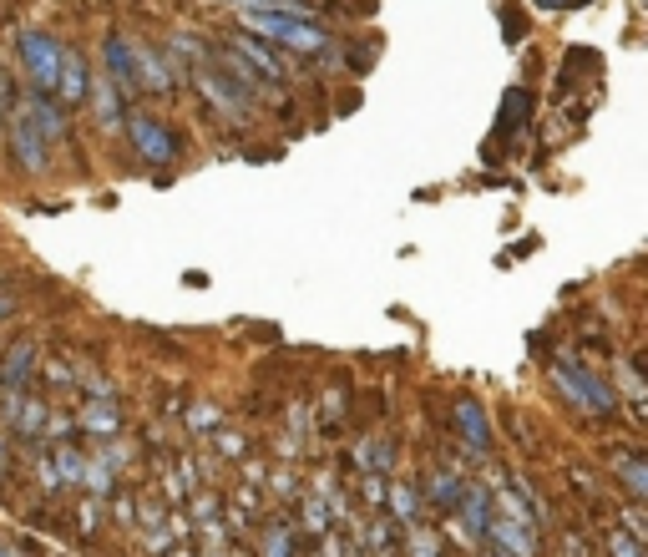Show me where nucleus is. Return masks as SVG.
Masks as SVG:
<instances>
[{
	"label": "nucleus",
	"instance_id": "1",
	"mask_svg": "<svg viewBox=\"0 0 648 557\" xmlns=\"http://www.w3.org/2000/svg\"><path fill=\"white\" fill-rule=\"evenodd\" d=\"M552 385L567 395V406L583 411V416H613V411H618V390H613L593 365H583L578 355L552 360Z\"/></svg>",
	"mask_w": 648,
	"mask_h": 557
},
{
	"label": "nucleus",
	"instance_id": "2",
	"mask_svg": "<svg viewBox=\"0 0 648 557\" xmlns=\"http://www.w3.org/2000/svg\"><path fill=\"white\" fill-rule=\"evenodd\" d=\"M243 31H249V36H264L269 46L299 51V56H319V51L335 46L319 26H309V21H299V16H279V11H249V16H243Z\"/></svg>",
	"mask_w": 648,
	"mask_h": 557
},
{
	"label": "nucleus",
	"instance_id": "3",
	"mask_svg": "<svg viewBox=\"0 0 648 557\" xmlns=\"http://www.w3.org/2000/svg\"><path fill=\"white\" fill-rule=\"evenodd\" d=\"M21 61H26V76H31V87L51 97L56 87V66H61V46L46 36V31H21Z\"/></svg>",
	"mask_w": 648,
	"mask_h": 557
},
{
	"label": "nucleus",
	"instance_id": "4",
	"mask_svg": "<svg viewBox=\"0 0 648 557\" xmlns=\"http://www.w3.org/2000/svg\"><path fill=\"white\" fill-rule=\"evenodd\" d=\"M127 137H132V147L147 157L152 168H173V163H178V137L162 127L157 117H142V112L127 117Z\"/></svg>",
	"mask_w": 648,
	"mask_h": 557
},
{
	"label": "nucleus",
	"instance_id": "5",
	"mask_svg": "<svg viewBox=\"0 0 648 557\" xmlns=\"http://www.w3.org/2000/svg\"><path fill=\"white\" fill-rule=\"evenodd\" d=\"M6 112H11V152H16V163H21L26 173H41V168L51 163L46 137L36 132V122L26 117V107H21V102H11Z\"/></svg>",
	"mask_w": 648,
	"mask_h": 557
},
{
	"label": "nucleus",
	"instance_id": "6",
	"mask_svg": "<svg viewBox=\"0 0 648 557\" xmlns=\"http://www.w3.org/2000/svg\"><path fill=\"white\" fill-rule=\"evenodd\" d=\"M132 76H137V92H152V97L173 92V61L147 41H132Z\"/></svg>",
	"mask_w": 648,
	"mask_h": 557
},
{
	"label": "nucleus",
	"instance_id": "7",
	"mask_svg": "<svg viewBox=\"0 0 648 557\" xmlns=\"http://www.w3.org/2000/svg\"><path fill=\"white\" fill-rule=\"evenodd\" d=\"M228 46H233L243 61H249V71L259 76V82H269V87H279V82H284V56H279L264 36H249V31H243V36H233Z\"/></svg>",
	"mask_w": 648,
	"mask_h": 557
},
{
	"label": "nucleus",
	"instance_id": "8",
	"mask_svg": "<svg viewBox=\"0 0 648 557\" xmlns=\"http://www.w3.org/2000/svg\"><path fill=\"white\" fill-rule=\"evenodd\" d=\"M76 426L87 431V436H97V441H107V436H122V426H127V411H122V401H117V395H102V401H81V411H76Z\"/></svg>",
	"mask_w": 648,
	"mask_h": 557
},
{
	"label": "nucleus",
	"instance_id": "9",
	"mask_svg": "<svg viewBox=\"0 0 648 557\" xmlns=\"http://www.w3.org/2000/svg\"><path fill=\"white\" fill-rule=\"evenodd\" d=\"M451 431L461 436L466 456H486V451H492V421H486V411L476 401H461L451 411Z\"/></svg>",
	"mask_w": 648,
	"mask_h": 557
},
{
	"label": "nucleus",
	"instance_id": "10",
	"mask_svg": "<svg viewBox=\"0 0 648 557\" xmlns=\"http://www.w3.org/2000/svg\"><path fill=\"white\" fill-rule=\"evenodd\" d=\"M102 61H107V82L117 87V97H122V102H132V97H137V76H132V41H127L122 31H112V36H107Z\"/></svg>",
	"mask_w": 648,
	"mask_h": 557
},
{
	"label": "nucleus",
	"instance_id": "11",
	"mask_svg": "<svg viewBox=\"0 0 648 557\" xmlns=\"http://www.w3.org/2000/svg\"><path fill=\"white\" fill-rule=\"evenodd\" d=\"M87 61H81V51H61V66H56V87H51V97L61 102V107H81L87 102Z\"/></svg>",
	"mask_w": 648,
	"mask_h": 557
},
{
	"label": "nucleus",
	"instance_id": "12",
	"mask_svg": "<svg viewBox=\"0 0 648 557\" xmlns=\"http://www.w3.org/2000/svg\"><path fill=\"white\" fill-rule=\"evenodd\" d=\"M193 82H198V92H203L218 112H228V117H238L243 107H249V97H243V92L228 82V76L218 71V61H213V66H198V71H193Z\"/></svg>",
	"mask_w": 648,
	"mask_h": 557
},
{
	"label": "nucleus",
	"instance_id": "13",
	"mask_svg": "<svg viewBox=\"0 0 648 557\" xmlns=\"http://www.w3.org/2000/svg\"><path fill=\"white\" fill-rule=\"evenodd\" d=\"M486 537H492L507 557H537V527H522V522H512L502 512L486 517Z\"/></svg>",
	"mask_w": 648,
	"mask_h": 557
},
{
	"label": "nucleus",
	"instance_id": "14",
	"mask_svg": "<svg viewBox=\"0 0 648 557\" xmlns=\"http://www.w3.org/2000/svg\"><path fill=\"white\" fill-rule=\"evenodd\" d=\"M608 466L623 476V487H628L633 502L648 497V466H643V451H638V446H608Z\"/></svg>",
	"mask_w": 648,
	"mask_h": 557
},
{
	"label": "nucleus",
	"instance_id": "15",
	"mask_svg": "<svg viewBox=\"0 0 648 557\" xmlns=\"http://www.w3.org/2000/svg\"><path fill=\"white\" fill-rule=\"evenodd\" d=\"M385 507H390V522H400V527H416L421 512H426L416 482H395V487H385Z\"/></svg>",
	"mask_w": 648,
	"mask_h": 557
},
{
	"label": "nucleus",
	"instance_id": "16",
	"mask_svg": "<svg viewBox=\"0 0 648 557\" xmlns=\"http://www.w3.org/2000/svg\"><path fill=\"white\" fill-rule=\"evenodd\" d=\"M31 375H36V345L21 340V345H11L6 360H0V385H6V390H26Z\"/></svg>",
	"mask_w": 648,
	"mask_h": 557
},
{
	"label": "nucleus",
	"instance_id": "17",
	"mask_svg": "<svg viewBox=\"0 0 648 557\" xmlns=\"http://www.w3.org/2000/svg\"><path fill=\"white\" fill-rule=\"evenodd\" d=\"M461 487H466V482H461L456 471H431V482H426L421 502H431V507L446 517V512H456V502H461Z\"/></svg>",
	"mask_w": 648,
	"mask_h": 557
},
{
	"label": "nucleus",
	"instance_id": "18",
	"mask_svg": "<svg viewBox=\"0 0 648 557\" xmlns=\"http://www.w3.org/2000/svg\"><path fill=\"white\" fill-rule=\"evenodd\" d=\"M456 517H461L466 532H486V517H492V497H486V487H461Z\"/></svg>",
	"mask_w": 648,
	"mask_h": 557
},
{
	"label": "nucleus",
	"instance_id": "19",
	"mask_svg": "<svg viewBox=\"0 0 648 557\" xmlns=\"http://www.w3.org/2000/svg\"><path fill=\"white\" fill-rule=\"evenodd\" d=\"M527 117H532V97H527L522 87H512V92L502 97V112H497V137L522 132V127H527Z\"/></svg>",
	"mask_w": 648,
	"mask_h": 557
},
{
	"label": "nucleus",
	"instance_id": "20",
	"mask_svg": "<svg viewBox=\"0 0 648 557\" xmlns=\"http://www.w3.org/2000/svg\"><path fill=\"white\" fill-rule=\"evenodd\" d=\"M46 416H51V406H46V401H36V395H21V406H16L11 426H16V436H21V441H41Z\"/></svg>",
	"mask_w": 648,
	"mask_h": 557
},
{
	"label": "nucleus",
	"instance_id": "21",
	"mask_svg": "<svg viewBox=\"0 0 648 557\" xmlns=\"http://www.w3.org/2000/svg\"><path fill=\"white\" fill-rule=\"evenodd\" d=\"M345 406H350V390H345V385H330V390H324V395H319V431H340Z\"/></svg>",
	"mask_w": 648,
	"mask_h": 557
},
{
	"label": "nucleus",
	"instance_id": "22",
	"mask_svg": "<svg viewBox=\"0 0 648 557\" xmlns=\"http://www.w3.org/2000/svg\"><path fill=\"white\" fill-rule=\"evenodd\" d=\"M51 466H56V476H61V487H81V471H87V456H81L76 446H56L51 451Z\"/></svg>",
	"mask_w": 648,
	"mask_h": 557
},
{
	"label": "nucleus",
	"instance_id": "23",
	"mask_svg": "<svg viewBox=\"0 0 648 557\" xmlns=\"http://www.w3.org/2000/svg\"><path fill=\"white\" fill-rule=\"evenodd\" d=\"M87 102H97V112H102L107 127H122V97H117L112 82H97V87L87 92Z\"/></svg>",
	"mask_w": 648,
	"mask_h": 557
},
{
	"label": "nucleus",
	"instance_id": "24",
	"mask_svg": "<svg viewBox=\"0 0 648 557\" xmlns=\"http://www.w3.org/2000/svg\"><path fill=\"white\" fill-rule=\"evenodd\" d=\"M304 527H309L314 537H324V532L335 527V512H330V502H324L319 492H314V497H304Z\"/></svg>",
	"mask_w": 648,
	"mask_h": 557
},
{
	"label": "nucleus",
	"instance_id": "25",
	"mask_svg": "<svg viewBox=\"0 0 648 557\" xmlns=\"http://www.w3.org/2000/svg\"><path fill=\"white\" fill-rule=\"evenodd\" d=\"M405 557H441V542H436V532L431 527H405Z\"/></svg>",
	"mask_w": 648,
	"mask_h": 557
},
{
	"label": "nucleus",
	"instance_id": "26",
	"mask_svg": "<svg viewBox=\"0 0 648 557\" xmlns=\"http://www.w3.org/2000/svg\"><path fill=\"white\" fill-rule=\"evenodd\" d=\"M264 557H299V542H294V532L284 522H274L264 532Z\"/></svg>",
	"mask_w": 648,
	"mask_h": 557
},
{
	"label": "nucleus",
	"instance_id": "27",
	"mask_svg": "<svg viewBox=\"0 0 648 557\" xmlns=\"http://www.w3.org/2000/svg\"><path fill=\"white\" fill-rule=\"evenodd\" d=\"M213 451H218V456H228V461H243V456H249V436L213 426Z\"/></svg>",
	"mask_w": 648,
	"mask_h": 557
},
{
	"label": "nucleus",
	"instance_id": "28",
	"mask_svg": "<svg viewBox=\"0 0 648 557\" xmlns=\"http://www.w3.org/2000/svg\"><path fill=\"white\" fill-rule=\"evenodd\" d=\"M360 537H365V547H370V552H380V557H390V552H395V522H390V517H385V522H375V527H365Z\"/></svg>",
	"mask_w": 648,
	"mask_h": 557
},
{
	"label": "nucleus",
	"instance_id": "29",
	"mask_svg": "<svg viewBox=\"0 0 648 557\" xmlns=\"http://www.w3.org/2000/svg\"><path fill=\"white\" fill-rule=\"evenodd\" d=\"M355 461H360V471H390V446L385 441H365L355 451Z\"/></svg>",
	"mask_w": 648,
	"mask_h": 557
},
{
	"label": "nucleus",
	"instance_id": "30",
	"mask_svg": "<svg viewBox=\"0 0 648 557\" xmlns=\"http://www.w3.org/2000/svg\"><path fill=\"white\" fill-rule=\"evenodd\" d=\"M92 456H97V461H107L112 471H122V466L132 461V446H127V441H112V436H107V441H102V446H97Z\"/></svg>",
	"mask_w": 648,
	"mask_h": 557
},
{
	"label": "nucleus",
	"instance_id": "31",
	"mask_svg": "<svg viewBox=\"0 0 648 557\" xmlns=\"http://www.w3.org/2000/svg\"><path fill=\"white\" fill-rule=\"evenodd\" d=\"M269 492H274L279 502H299V497H304V492H299V476H294V471H274V476H269Z\"/></svg>",
	"mask_w": 648,
	"mask_h": 557
},
{
	"label": "nucleus",
	"instance_id": "32",
	"mask_svg": "<svg viewBox=\"0 0 648 557\" xmlns=\"http://www.w3.org/2000/svg\"><path fill=\"white\" fill-rule=\"evenodd\" d=\"M188 426H193V431H213V426H223V416H218V406L193 401V406H188Z\"/></svg>",
	"mask_w": 648,
	"mask_h": 557
},
{
	"label": "nucleus",
	"instance_id": "33",
	"mask_svg": "<svg viewBox=\"0 0 648 557\" xmlns=\"http://www.w3.org/2000/svg\"><path fill=\"white\" fill-rule=\"evenodd\" d=\"M608 557H643V552H638V542H633L623 527H613V532H608Z\"/></svg>",
	"mask_w": 648,
	"mask_h": 557
},
{
	"label": "nucleus",
	"instance_id": "34",
	"mask_svg": "<svg viewBox=\"0 0 648 557\" xmlns=\"http://www.w3.org/2000/svg\"><path fill=\"white\" fill-rule=\"evenodd\" d=\"M385 487H390V482H385V471H365V487H360V492H365L370 507H385Z\"/></svg>",
	"mask_w": 648,
	"mask_h": 557
},
{
	"label": "nucleus",
	"instance_id": "35",
	"mask_svg": "<svg viewBox=\"0 0 648 557\" xmlns=\"http://www.w3.org/2000/svg\"><path fill=\"white\" fill-rule=\"evenodd\" d=\"M71 431H76V416H46V426H41V436H51L56 446H61Z\"/></svg>",
	"mask_w": 648,
	"mask_h": 557
},
{
	"label": "nucleus",
	"instance_id": "36",
	"mask_svg": "<svg viewBox=\"0 0 648 557\" xmlns=\"http://www.w3.org/2000/svg\"><path fill=\"white\" fill-rule=\"evenodd\" d=\"M147 547H152L157 557H162V552H173V547H178V537H173V527H152V532H147Z\"/></svg>",
	"mask_w": 648,
	"mask_h": 557
},
{
	"label": "nucleus",
	"instance_id": "37",
	"mask_svg": "<svg viewBox=\"0 0 648 557\" xmlns=\"http://www.w3.org/2000/svg\"><path fill=\"white\" fill-rule=\"evenodd\" d=\"M36 476H41V487H46V492H61V476H56L51 456H36Z\"/></svg>",
	"mask_w": 648,
	"mask_h": 557
},
{
	"label": "nucleus",
	"instance_id": "38",
	"mask_svg": "<svg viewBox=\"0 0 648 557\" xmlns=\"http://www.w3.org/2000/svg\"><path fill=\"white\" fill-rule=\"evenodd\" d=\"M112 517H117L122 527H132V517H137V507H132V497H117V502H112Z\"/></svg>",
	"mask_w": 648,
	"mask_h": 557
},
{
	"label": "nucleus",
	"instance_id": "39",
	"mask_svg": "<svg viewBox=\"0 0 648 557\" xmlns=\"http://www.w3.org/2000/svg\"><path fill=\"white\" fill-rule=\"evenodd\" d=\"M502 31H507V41H517V36H522V16H517L512 6L502 11Z\"/></svg>",
	"mask_w": 648,
	"mask_h": 557
},
{
	"label": "nucleus",
	"instance_id": "40",
	"mask_svg": "<svg viewBox=\"0 0 648 557\" xmlns=\"http://www.w3.org/2000/svg\"><path fill=\"white\" fill-rule=\"evenodd\" d=\"M46 380H56V385H71L76 375H71V365H61V360H56V365H46Z\"/></svg>",
	"mask_w": 648,
	"mask_h": 557
},
{
	"label": "nucleus",
	"instance_id": "41",
	"mask_svg": "<svg viewBox=\"0 0 648 557\" xmlns=\"http://www.w3.org/2000/svg\"><path fill=\"white\" fill-rule=\"evenodd\" d=\"M76 522L92 532V527H97V507H92V502H87V507H76Z\"/></svg>",
	"mask_w": 648,
	"mask_h": 557
},
{
	"label": "nucleus",
	"instance_id": "42",
	"mask_svg": "<svg viewBox=\"0 0 648 557\" xmlns=\"http://www.w3.org/2000/svg\"><path fill=\"white\" fill-rule=\"evenodd\" d=\"M537 6H547V11H562V6H567V0H537Z\"/></svg>",
	"mask_w": 648,
	"mask_h": 557
},
{
	"label": "nucleus",
	"instance_id": "43",
	"mask_svg": "<svg viewBox=\"0 0 648 557\" xmlns=\"http://www.w3.org/2000/svg\"><path fill=\"white\" fill-rule=\"evenodd\" d=\"M0 557H26L21 547H0Z\"/></svg>",
	"mask_w": 648,
	"mask_h": 557
},
{
	"label": "nucleus",
	"instance_id": "44",
	"mask_svg": "<svg viewBox=\"0 0 648 557\" xmlns=\"http://www.w3.org/2000/svg\"><path fill=\"white\" fill-rule=\"evenodd\" d=\"M6 314H11V299H0V320H6Z\"/></svg>",
	"mask_w": 648,
	"mask_h": 557
},
{
	"label": "nucleus",
	"instance_id": "45",
	"mask_svg": "<svg viewBox=\"0 0 648 557\" xmlns=\"http://www.w3.org/2000/svg\"><path fill=\"white\" fill-rule=\"evenodd\" d=\"M476 557H486V552H476ZM492 557H507V552H492Z\"/></svg>",
	"mask_w": 648,
	"mask_h": 557
},
{
	"label": "nucleus",
	"instance_id": "46",
	"mask_svg": "<svg viewBox=\"0 0 648 557\" xmlns=\"http://www.w3.org/2000/svg\"><path fill=\"white\" fill-rule=\"evenodd\" d=\"M345 557H365V552H345Z\"/></svg>",
	"mask_w": 648,
	"mask_h": 557
},
{
	"label": "nucleus",
	"instance_id": "47",
	"mask_svg": "<svg viewBox=\"0 0 648 557\" xmlns=\"http://www.w3.org/2000/svg\"><path fill=\"white\" fill-rule=\"evenodd\" d=\"M390 557H395V552H390Z\"/></svg>",
	"mask_w": 648,
	"mask_h": 557
}]
</instances>
